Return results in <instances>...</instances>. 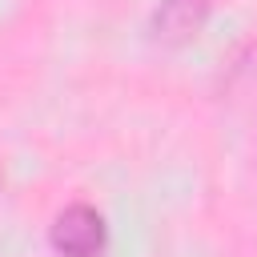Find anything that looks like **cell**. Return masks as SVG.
I'll use <instances>...</instances> for the list:
<instances>
[{
  "label": "cell",
  "instance_id": "obj_1",
  "mask_svg": "<svg viewBox=\"0 0 257 257\" xmlns=\"http://www.w3.org/2000/svg\"><path fill=\"white\" fill-rule=\"evenodd\" d=\"M48 237H52V249H56L60 257H96V253L104 249L108 225H104V217H100L92 205L72 201V205H64V209L56 213Z\"/></svg>",
  "mask_w": 257,
  "mask_h": 257
},
{
  "label": "cell",
  "instance_id": "obj_2",
  "mask_svg": "<svg viewBox=\"0 0 257 257\" xmlns=\"http://www.w3.org/2000/svg\"><path fill=\"white\" fill-rule=\"evenodd\" d=\"M209 12H213V0H161L149 16V32L157 44L181 48L205 28Z\"/></svg>",
  "mask_w": 257,
  "mask_h": 257
}]
</instances>
